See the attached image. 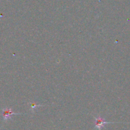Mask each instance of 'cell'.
Segmentation results:
<instances>
[{
    "label": "cell",
    "mask_w": 130,
    "mask_h": 130,
    "mask_svg": "<svg viewBox=\"0 0 130 130\" xmlns=\"http://www.w3.org/2000/svg\"><path fill=\"white\" fill-rule=\"evenodd\" d=\"M95 119V128H96L98 130H101L105 124H110L112 122H107L103 118H102L100 116H97L94 117Z\"/></svg>",
    "instance_id": "obj_1"
},
{
    "label": "cell",
    "mask_w": 130,
    "mask_h": 130,
    "mask_svg": "<svg viewBox=\"0 0 130 130\" xmlns=\"http://www.w3.org/2000/svg\"><path fill=\"white\" fill-rule=\"evenodd\" d=\"M3 119H4L5 121H7L8 119H11V116L12 115H19V114H21V113H14L12 111V109L11 108H4L3 109Z\"/></svg>",
    "instance_id": "obj_2"
},
{
    "label": "cell",
    "mask_w": 130,
    "mask_h": 130,
    "mask_svg": "<svg viewBox=\"0 0 130 130\" xmlns=\"http://www.w3.org/2000/svg\"><path fill=\"white\" fill-rule=\"evenodd\" d=\"M30 105H31V110H33L37 107H43V105H36L35 103H30Z\"/></svg>",
    "instance_id": "obj_3"
}]
</instances>
